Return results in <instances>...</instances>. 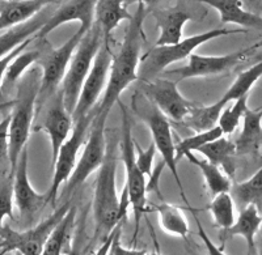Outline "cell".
<instances>
[{"instance_id": "cell-24", "label": "cell", "mask_w": 262, "mask_h": 255, "mask_svg": "<svg viewBox=\"0 0 262 255\" xmlns=\"http://www.w3.org/2000/svg\"><path fill=\"white\" fill-rule=\"evenodd\" d=\"M242 135L236 140V153H258L261 149L262 137V111L261 109L249 110L247 109L243 117Z\"/></svg>"}, {"instance_id": "cell-5", "label": "cell", "mask_w": 262, "mask_h": 255, "mask_svg": "<svg viewBox=\"0 0 262 255\" xmlns=\"http://www.w3.org/2000/svg\"><path fill=\"white\" fill-rule=\"evenodd\" d=\"M104 38L105 37L100 27L93 21L92 27L86 30L70 60V64L67 67L69 69L66 71L59 89L62 92L66 109L69 110L70 114H72L75 106H76L81 86H83L86 75L92 67L93 59H95Z\"/></svg>"}, {"instance_id": "cell-22", "label": "cell", "mask_w": 262, "mask_h": 255, "mask_svg": "<svg viewBox=\"0 0 262 255\" xmlns=\"http://www.w3.org/2000/svg\"><path fill=\"white\" fill-rule=\"evenodd\" d=\"M261 211L254 204H248L243 210H240V215L237 219H235L233 224L226 229L227 235L229 237L232 236H240L245 240L249 254H257L256 247V237L257 231L261 226Z\"/></svg>"}, {"instance_id": "cell-20", "label": "cell", "mask_w": 262, "mask_h": 255, "mask_svg": "<svg viewBox=\"0 0 262 255\" xmlns=\"http://www.w3.org/2000/svg\"><path fill=\"white\" fill-rule=\"evenodd\" d=\"M216 9L223 24H236L243 28L261 29L262 18L254 12L247 11L243 0H193Z\"/></svg>"}, {"instance_id": "cell-18", "label": "cell", "mask_w": 262, "mask_h": 255, "mask_svg": "<svg viewBox=\"0 0 262 255\" xmlns=\"http://www.w3.org/2000/svg\"><path fill=\"white\" fill-rule=\"evenodd\" d=\"M63 0H0V30L21 24L46 7Z\"/></svg>"}, {"instance_id": "cell-16", "label": "cell", "mask_w": 262, "mask_h": 255, "mask_svg": "<svg viewBox=\"0 0 262 255\" xmlns=\"http://www.w3.org/2000/svg\"><path fill=\"white\" fill-rule=\"evenodd\" d=\"M97 0H64V4L50 15L43 27L36 33L34 38L45 39L46 37L64 22L78 20L81 27L90 29L95 21V6Z\"/></svg>"}, {"instance_id": "cell-9", "label": "cell", "mask_w": 262, "mask_h": 255, "mask_svg": "<svg viewBox=\"0 0 262 255\" xmlns=\"http://www.w3.org/2000/svg\"><path fill=\"white\" fill-rule=\"evenodd\" d=\"M93 117H95V109L90 114H86V115L79 118L78 121H75V127L72 128L69 137L64 140V143L60 146L59 151H58L57 157L53 163V182H51V186L48 191V202L51 203L53 205H55V203H57V195L60 186L64 182H67L75 165H76L78 153L80 151L81 146L85 143V137L88 135V131H90V126L92 123Z\"/></svg>"}, {"instance_id": "cell-38", "label": "cell", "mask_w": 262, "mask_h": 255, "mask_svg": "<svg viewBox=\"0 0 262 255\" xmlns=\"http://www.w3.org/2000/svg\"><path fill=\"white\" fill-rule=\"evenodd\" d=\"M32 41H33V38L30 37V38H28L27 41L23 42L21 45H18L17 48L13 49L11 53H8L7 55H4L3 58H0V100L3 98V77H4V75H6V71H7V68H8V65L11 64V62H12V60L17 57L21 51H24L25 49H27L28 46L32 43Z\"/></svg>"}, {"instance_id": "cell-10", "label": "cell", "mask_w": 262, "mask_h": 255, "mask_svg": "<svg viewBox=\"0 0 262 255\" xmlns=\"http://www.w3.org/2000/svg\"><path fill=\"white\" fill-rule=\"evenodd\" d=\"M106 119L107 115L97 113L95 107V117H93L90 131L86 135L88 137L85 142V148H84L78 164L75 165L70 178L67 179V189H66L67 195L74 193L79 186H81L86 181V178L93 172H96L101 166L105 151H106V135H105Z\"/></svg>"}, {"instance_id": "cell-23", "label": "cell", "mask_w": 262, "mask_h": 255, "mask_svg": "<svg viewBox=\"0 0 262 255\" xmlns=\"http://www.w3.org/2000/svg\"><path fill=\"white\" fill-rule=\"evenodd\" d=\"M125 0H97L95 6V22L100 27L105 38H109L114 29L123 20H131Z\"/></svg>"}, {"instance_id": "cell-28", "label": "cell", "mask_w": 262, "mask_h": 255, "mask_svg": "<svg viewBox=\"0 0 262 255\" xmlns=\"http://www.w3.org/2000/svg\"><path fill=\"white\" fill-rule=\"evenodd\" d=\"M184 157H186L191 164L200 168L203 178H205L206 186H207L209 193L212 196L219 193H227L229 190L231 179L219 166L210 163L209 160H201V158L195 157L191 152H186L184 154Z\"/></svg>"}, {"instance_id": "cell-39", "label": "cell", "mask_w": 262, "mask_h": 255, "mask_svg": "<svg viewBox=\"0 0 262 255\" xmlns=\"http://www.w3.org/2000/svg\"><path fill=\"white\" fill-rule=\"evenodd\" d=\"M164 169H165V163L163 160L156 165L155 169H152L151 175L148 177V183H146V190L148 193H151V191L159 193V179H160V175Z\"/></svg>"}, {"instance_id": "cell-25", "label": "cell", "mask_w": 262, "mask_h": 255, "mask_svg": "<svg viewBox=\"0 0 262 255\" xmlns=\"http://www.w3.org/2000/svg\"><path fill=\"white\" fill-rule=\"evenodd\" d=\"M196 152L202 153L210 163L215 164L226 173L227 175H233L235 173V143L226 137L221 136L212 142L207 143L205 146L200 147Z\"/></svg>"}, {"instance_id": "cell-12", "label": "cell", "mask_w": 262, "mask_h": 255, "mask_svg": "<svg viewBox=\"0 0 262 255\" xmlns=\"http://www.w3.org/2000/svg\"><path fill=\"white\" fill-rule=\"evenodd\" d=\"M259 48V43L250 48L243 49V50L235 51V53L226 54V55H200V54L191 53L189 55V59L186 65L180 67L176 69H170L165 71L163 74L164 77H168L170 80L179 81L185 80V79H194V77H206V76H214V75L223 74L228 69L233 68L236 65L242 64L252 51Z\"/></svg>"}, {"instance_id": "cell-3", "label": "cell", "mask_w": 262, "mask_h": 255, "mask_svg": "<svg viewBox=\"0 0 262 255\" xmlns=\"http://www.w3.org/2000/svg\"><path fill=\"white\" fill-rule=\"evenodd\" d=\"M117 173V153L116 140L106 142L104 160L98 168L97 181L95 187V199H93V214L97 224L98 231L109 235L114 226L118 224L119 196L116 187Z\"/></svg>"}, {"instance_id": "cell-21", "label": "cell", "mask_w": 262, "mask_h": 255, "mask_svg": "<svg viewBox=\"0 0 262 255\" xmlns=\"http://www.w3.org/2000/svg\"><path fill=\"white\" fill-rule=\"evenodd\" d=\"M50 11H39L37 15L33 16L29 20L8 28L6 33L0 36V58H3L8 53L21 45L32 36H34L50 17Z\"/></svg>"}, {"instance_id": "cell-27", "label": "cell", "mask_w": 262, "mask_h": 255, "mask_svg": "<svg viewBox=\"0 0 262 255\" xmlns=\"http://www.w3.org/2000/svg\"><path fill=\"white\" fill-rule=\"evenodd\" d=\"M75 216H76V208L70 205L69 211L66 212L64 216L60 219L59 223L54 226L51 233L46 240L42 254L45 255H59L67 246V242L70 241V236L74 229Z\"/></svg>"}, {"instance_id": "cell-35", "label": "cell", "mask_w": 262, "mask_h": 255, "mask_svg": "<svg viewBox=\"0 0 262 255\" xmlns=\"http://www.w3.org/2000/svg\"><path fill=\"white\" fill-rule=\"evenodd\" d=\"M42 51L43 49H36V50H30V51H21L17 57L11 62V64L8 65V68L6 71V83L7 84H12L15 83L17 79H20L23 76L25 71L29 68L33 63H37L38 59L41 58Z\"/></svg>"}, {"instance_id": "cell-13", "label": "cell", "mask_w": 262, "mask_h": 255, "mask_svg": "<svg viewBox=\"0 0 262 255\" xmlns=\"http://www.w3.org/2000/svg\"><path fill=\"white\" fill-rule=\"evenodd\" d=\"M112 57H113V54H112L111 46H109V38H104L101 46L96 54L95 59H93L92 67H91L90 72H88L83 83V86H81L76 106L71 114L72 122L78 121L81 117L90 114L95 109L98 97L101 96L105 86H106Z\"/></svg>"}, {"instance_id": "cell-1", "label": "cell", "mask_w": 262, "mask_h": 255, "mask_svg": "<svg viewBox=\"0 0 262 255\" xmlns=\"http://www.w3.org/2000/svg\"><path fill=\"white\" fill-rule=\"evenodd\" d=\"M148 13V8L144 4H138L135 15L128 20L122 45L117 55L112 57L109 77L104 89V97L96 107V111L104 115H109L114 105L119 101L123 90L131 83L139 80L138 65L140 60V50L144 41L143 22Z\"/></svg>"}, {"instance_id": "cell-33", "label": "cell", "mask_w": 262, "mask_h": 255, "mask_svg": "<svg viewBox=\"0 0 262 255\" xmlns=\"http://www.w3.org/2000/svg\"><path fill=\"white\" fill-rule=\"evenodd\" d=\"M248 97L249 95L237 98L233 101L235 104L232 106L227 107L223 113H221V117L217 119V126L221 127L223 135L233 134L237 126L240 125L245 110L248 109Z\"/></svg>"}, {"instance_id": "cell-34", "label": "cell", "mask_w": 262, "mask_h": 255, "mask_svg": "<svg viewBox=\"0 0 262 255\" xmlns=\"http://www.w3.org/2000/svg\"><path fill=\"white\" fill-rule=\"evenodd\" d=\"M221 136H223V132H222L221 127L216 125L212 128H210V130L201 131V132H196L193 136L185 137L177 146H174V148H176V160L179 161L180 158L184 157V154L186 152L196 151L200 147L205 146L207 143L212 142V140Z\"/></svg>"}, {"instance_id": "cell-6", "label": "cell", "mask_w": 262, "mask_h": 255, "mask_svg": "<svg viewBox=\"0 0 262 255\" xmlns=\"http://www.w3.org/2000/svg\"><path fill=\"white\" fill-rule=\"evenodd\" d=\"M133 107L139 114L140 118L146 122V125L148 126L152 134V139H154V144L156 147V152L161 154V158L165 163V166L169 168V172L172 173L177 186L180 187L184 202L189 205L188 199H186L184 193L182 182L180 179L179 169H177L176 148H174L176 144L173 142L172 128H170L168 118L149 100H147L146 96L142 92H137L134 95V97H133Z\"/></svg>"}, {"instance_id": "cell-29", "label": "cell", "mask_w": 262, "mask_h": 255, "mask_svg": "<svg viewBox=\"0 0 262 255\" xmlns=\"http://www.w3.org/2000/svg\"><path fill=\"white\" fill-rule=\"evenodd\" d=\"M155 211L158 212L160 225L164 231L186 240L189 233V224L184 212L179 207L169 203H160L156 205Z\"/></svg>"}, {"instance_id": "cell-26", "label": "cell", "mask_w": 262, "mask_h": 255, "mask_svg": "<svg viewBox=\"0 0 262 255\" xmlns=\"http://www.w3.org/2000/svg\"><path fill=\"white\" fill-rule=\"evenodd\" d=\"M232 198L235 208L238 211L247 207L248 204H254L259 211L262 208V169L259 168L256 174H253L248 181L242 183H231L228 190Z\"/></svg>"}, {"instance_id": "cell-40", "label": "cell", "mask_w": 262, "mask_h": 255, "mask_svg": "<svg viewBox=\"0 0 262 255\" xmlns=\"http://www.w3.org/2000/svg\"><path fill=\"white\" fill-rule=\"evenodd\" d=\"M9 115L0 122V158L8 156Z\"/></svg>"}, {"instance_id": "cell-4", "label": "cell", "mask_w": 262, "mask_h": 255, "mask_svg": "<svg viewBox=\"0 0 262 255\" xmlns=\"http://www.w3.org/2000/svg\"><path fill=\"white\" fill-rule=\"evenodd\" d=\"M242 32H245V30L212 29L201 33V34L191 36L189 38L181 39L174 45L155 46L140 58L137 71L139 80L147 81L155 79L160 72L167 68L168 65L188 58L191 53H194L196 48H200L206 42L212 41V39L219 38V37L229 36V34H237V33Z\"/></svg>"}, {"instance_id": "cell-15", "label": "cell", "mask_w": 262, "mask_h": 255, "mask_svg": "<svg viewBox=\"0 0 262 255\" xmlns=\"http://www.w3.org/2000/svg\"><path fill=\"white\" fill-rule=\"evenodd\" d=\"M13 199L23 219H32L48 202V194L37 193L30 184L28 174V146L23 148L12 177Z\"/></svg>"}, {"instance_id": "cell-32", "label": "cell", "mask_w": 262, "mask_h": 255, "mask_svg": "<svg viewBox=\"0 0 262 255\" xmlns=\"http://www.w3.org/2000/svg\"><path fill=\"white\" fill-rule=\"evenodd\" d=\"M215 224L223 230L228 229L235 221V204L229 193H219L214 195L209 205Z\"/></svg>"}, {"instance_id": "cell-2", "label": "cell", "mask_w": 262, "mask_h": 255, "mask_svg": "<svg viewBox=\"0 0 262 255\" xmlns=\"http://www.w3.org/2000/svg\"><path fill=\"white\" fill-rule=\"evenodd\" d=\"M39 83L41 77L36 69L33 68V71L28 72L27 79L21 81L18 96L13 102V111L9 115L8 160L11 164V177H13L21 151L27 146L29 137Z\"/></svg>"}, {"instance_id": "cell-14", "label": "cell", "mask_w": 262, "mask_h": 255, "mask_svg": "<svg viewBox=\"0 0 262 255\" xmlns=\"http://www.w3.org/2000/svg\"><path fill=\"white\" fill-rule=\"evenodd\" d=\"M140 92L164 115L174 122H182V119L188 115L191 107L194 106L193 102L181 95L176 81L170 80L168 77L161 76L143 81Z\"/></svg>"}, {"instance_id": "cell-30", "label": "cell", "mask_w": 262, "mask_h": 255, "mask_svg": "<svg viewBox=\"0 0 262 255\" xmlns=\"http://www.w3.org/2000/svg\"><path fill=\"white\" fill-rule=\"evenodd\" d=\"M223 107L224 105H222L219 101L210 106L198 107L194 105L188 115L182 119V123L195 132L210 130L217 125V119L221 117Z\"/></svg>"}, {"instance_id": "cell-7", "label": "cell", "mask_w": 262, "mask_h": 255, "mask_svg": "<svg viewBox=\"0 0 262 255\" xmlns=\"http://www.w3.org/2000/svg\"><path fill=\"white\" fill-rule=\"evenodd\" d=\"M86 30H88L86 28L80 25L74 36L69 41L64 42L60 48L49 49V50L43 49V53L37 62L38 64H41L42 68L41 83H39L38 95H37L36 100V105H38V109L48 101L49 98H51V96L57 92L60 86V83H62L67 67L70 64V60Z\"/></svg>"}, {"instance_id": "cell-41", "label": "cell", "mask_w": 262, "mask_h": 255, "mask_svg": "<svg viewBox=\"0 0 262 255\" xmlns=\"http://www.w3.org/2000/svg\"><path fill=\"white\" fill-rule=\"evenodd\" d=\"M159 2H160V0H125V4H126V7H128V6H131V4L142 3V4H144L147 8H148L149 6H154V4L159 3Z\"/></svg>"}, {"instance_id": "cell-31", "label": "cell", "mask_w": 262, "mask_h": 255, "mask_svg": "<svg viewBox=\"0 0 262 255\" xmlns=\"http://www.w3.org/2000/svg\"><path fill=\"white\" fill-rule=\"evenodd\" d=\"M262 74V63L257 62L256 64H253L250 68H248L247 71L242 72L238 75L237 79L235 80V83L229 86L227 92L224 93L223 97L219 100L222 105L226 106L228 102H233L237 98L243 97V96L249 95V90L252 89V86L257 83Z\"/></svg>"}, {"instance_id": "cell-36", "label": "cell", "mask_w": 262, "mask_h": 255, "mask_svg": "<svg viewBox=\"0 0 262 255\" xmlns=\"http://www.w3.org/2000/svg\"><path fill=\"white\" fill-rule=\"evenodd\" d=\"M4 217L13 219V187L11 175L0 182V228L3 226Z\"/></svg>"}, {"instance_id": "cell-37", "label": "cell", "mask_w": 262, "mask_h": 255, "mask_svg": "<svg viewBox=\"0 0 262 255\" xmlns=\"http://www.w3.org/2000/svg\"><path fill=\"white\" fill-rule=\"evenodd\" d=\"M134 151H135V161L139 168V170L143 173L144 175H151L152 173V165H154V158L156 154V147L152 142L151 146L147 149H143L134 140Z\"/></svg>"}, {"instance_id": "cell-8", "label": "cell", "mask_w": 262, "mask_h": 255, "mask_svg": "<svg viewBox=\"0 0 262 255\" xmlns=\"http://www.w3.org/2000/svg\"><path fill=\"white\" fill-rule=\"evenodd\" d=\"M119 107L122 110V139H121V158L123 161L126 170V181L128 198H130L131 207L134 211L135 228H139L140 219L146 212V175L140 172L135 161L134 139L131 135V122L127 115L125 105L118 101Z\"/></svg>"}, {"instance_id": "cell-19", "label": "cell", "mask_w": 262, "mask_h": 255, "mask_svg": "<svg viewBox=\"0 0 262 255\" xmlns=\"http://www.w3.org/2000/svg\"><path fill=\"white\" fill-rule=\"evenodd\" d=\"M152 16L156 20V27L160 30L156 46L174 45L182 39L185 24L191 20V16L181 8L155 9Z\"/></svg>"}, {"instance_id": "cell-17", "label": "cell", "mask_w": 262, "mask_h": 255, "mask_svg": "<svg viewBox=\"0 0 262 255\" xmlns=\"http://www.w3.org/2000/svg\"><path fill=\"white\" fill-rule=\"evenodd\" d=\"M51 97H53V102L49 107L45 119H43L42 130H45L49 139H50L51 164H53L57 157L60 146L69 137L74 122H72L71 114L64 106L62 92L57 90Z\"/></svg>"}, {"instance_id": "cell-11", "label": "cell", "mask_w": 262, "mask_h": 255, "mask_svg": "<svg viewBox=\"0 0 262 255\" xmlns=\"http://www.w3.org/2000/svg\"><path fill=\"white\" fill-rule=\"evenodd\" d=\"M70 205H71L70 202H66L62 207L54 211L48 219L28 230L17 231L9 226H2L0 228V247L3 250L2 254L15 251V250L25 255L42 254V249L49 235L69 211Z\"/></svg>"}]
</instances>
